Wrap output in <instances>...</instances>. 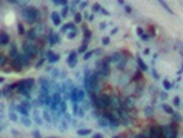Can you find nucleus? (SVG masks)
<instances>
[{"mask_svg": "<svg viewBox=\"0 0 183 138\" xmlns=\"http://www.w3.org/2000/svg\"><path fill=\"white\" fill-rule=\"evenodd\" d=\"M142 77V73H141V71H138V72H135V76L132 77V82H136V80H139V79Z\"/></svg>", "mask_w": 183, "mask_h": 138, "instance_id": "31", "label": "nucleus"}, {"mask_svg": "<svg viewBox=\"0 0 183 138\" xmlns=\"http://www.w3.org/2000/svg\"><path fill=\"white\" fill-rule=\"evenodd\" d=\"M150 138H162V130L160 126L150 127Z\"/></svg>", "mask_w": 183, "mask_h": 138, "instance_id": "6", "label": "nucleus"}, {"mask_svg": "<svg viewBox=\"0 0 183 138\" xmlns=\"http://www.w3.org/2000/svg\"><path fill=\"white\" fill-rule=\"evenodd\" d=\"M136 31H138V34H139V36H142V34H143V29H142L141 26H139V28L136 29Z\"/></svg>", "mask_w": 183, "mask_h": 138, "instance_id": "45", "label": "nucleus"}, {"mask_svg": "<svg viewBox=\"0 0 183 138\" xmlns=\"http://www.w3.org/2000/svg\"><path fill=\"white\" fill-rule=\"evenodd\" d=\"M54 4H55V6H64V7H66L67 2H64V0H54Z\"/></svg>", "mask_w": 183, "mask_h": 138, "instance_id": "27", "label": "nucleus"}, {"mask_svg": "<svg viewBox=\"0 0 183 138\" xmlns=\"http://www.w3.org/2000/svg\"><path fill=\"white\" fill-rule=\"evenodd\" d=\"M160 4H161V6H162L164 8H165V10H167V11L169 13V14H173V11H172V10L169 8V6H168V4H167L165 2H160Z\"/></svg>", "mask_w": 183, "mask_h": 138, "instance_id": "28", "label": "nucleus"}, {"mask_svg": "<svg viewBox=\"0 0 183 138\" xmlns=\"http://www.w3.org/2000/svg\"><path fill=\"white\" fill-rule=\"evenodd\" d=\"M136 61H138V65H139V68H141V71L146 72V71H147V65L142 61V58H141V57H138V58H136Z\"/></svg>", "mask_w": 183, "mask_h": 138, "instance_id": "16", "label": "nucleus"}, {"mask_svg": "<svg viewBox=\"0 0 183 138\" xmlns=\"http://www.w3.org/2000/svg\"><path fill=\"white\" fill-rule=\"evenodd\" d=\"M79 6H80V8H84V7H87V3L85 2H80Z\"/></svg>", "mask_w": 183, "mask_h": 138, "instance_id": "47", "label": "nucleus"}, {"mask_svg": "<svg viewBox=\"0 0 183 138\" xmlns=\"http://www.w3.org/2000/svg\"><path fill=\"white\" fill-rule=\"evenodd\" d=\"M43 119H44L46 122H51V116H50V113H48L47 111L43 112Z\"/></svg>", "mask_w": 183, "mask_h": 138, "instance_id": "29", "label": "nucleus"}, {"mask_svg": "<svg viewBox=\"0 0 183 138\" xmlns=\"http://www.w3.org/2000/svg\"><path fill=\"white\" fill-rule=\"evenodd\" d=\"M21 122H22V124L26 126V127H30V126H32V120L29 119L28 116H22V117H21Z\"/></svg>", "mask_w": 183, "mask_h": 138, "instance_id": "18", "label": "nucleus"}, {"mask_svg": "<svg viewBox=\"0 0 183 138\" xmlns=\"http://www.w3.org/2000/svg\"><path fill=\"white\" fill-rule=\"evenodd\" d=\"M161 130H162L164 138H176V135H178V130L172 129L171 126H164V127H161Z\"/></svg>", "mask_w": 183, "mask_h": 138, "instance_id": "4", "label": "nucleus"}, {"mask_svg": "<svg viewBox=\"0 0 183 138\" xmlns=\"http://www.w3.org/2000/svg\"><path fill=\"white\" fill-rule=\"evenodd\" d=\"M106 28V24H100V29H105Z\"/></svg>", "mask_w": 183, "mask_h": 138, "instance_id": "56", "label": "nucleus"}, {"mask_svg": "<svg viewBox=\"0 0 183 138\" xmlns=\"http://www.w3.org/2000/svg\"><path fill=\"white\" fill-rule=\"evenodd\" d=\"M61 14L59 13H56V11H54V13H51V21H52V24H54L55 26H58V25H61Z\"/></svg>", "mask_w": 183, "mask_h": 138, "instance_id": "9", "label": "nucleus"}, {"mask_svg": "<svg viewBox=\"0 0 183 138\" xmlns=\"http://www.w3.org/2000/svg\"><path fill=\"white\" fill-rule=\"evenodd\" d=\"M182 71H183V69H182Z\"/></svg>", "mask_w": 183, "mask_h": 138, "instance_id": "59", "label": "nucleus"}, {"mask_svg": "<svg viewBox=\"0 0 183 138\" xmlns=\"http://www.w3.org/2000/svg\"><path fill=\"white\" fill-rule=\"evenodd\" d=\"M21 14H22V17L30 24H35V22H37L39 19H40V11H39L36 7L23 6L21 8Z\"/></svg>", "mask_w": 183, "mask_h": 138, "instance_id": "1", "label": "nucleus"}, {"mask_svg": "<svg viewBox=\"0 0 183 138\" xmlns=\"http://www.w3.org/2000/svg\"><path fill=\"white\" fill-rule=\"evenodd\" d=\"M98 124L106 127V126H110V123H109V120L106 119V117H100V119H98Z\"/></svg>", "mask_w": 183, "mask_h": 138, "instance_id": "19", "label": "nucleus"}, {"mask_svg": "<svg viewBox=\"0 0 183 138\" xmlns=\"http://www.w3.org/2000/svg\"><path fill=\"white\" fill-rule=\"evenodd\" d=\"M77 53H84V54H85V53H87V44H81Z\"/></svg>", "mask_w": 183, "mask_h": 138, "instance_id": "35", "label": "nucleus"}, {"mask_svg": "<svg viewBox=\"0 0 183 138\" xmlns=\"http://www.w3.org/2000/svg\"><path fill=\"white\" fill-rule=\"evenodd\" d=\"M76 64H77V53L72 51L70 55L67 57V65H69V68H74Z\"/></svg>", "mask_w": 183, "mask_h": 138, "instance_id": "8", "label": "nucleus"}, {"mask_svg": "<svg viewBox=\"0 0 183 138\" xmlns=\"http://www.w3.org/2000/svg\"><path fill=\"white\" fill-rule=\"evenodd\" d=\"M10 40H11V39H10L8 33H6V32H2V33H0V44H2V46H6V44H8Z\"/></svg>", "mask_w": 183, "mask_h": 138, "instance_id": "13", "label": "nucleus"}, {"mask_svg": "<svg viewBox=\"0 0 183 138\" xmlns=\"http://www.w3.org/2000/svg\"><path fill=\"white\" fill-rule=\"evenodd\" d=\"M125 62H127V57H124L120 62H117V68L118 69H124L125 68Z\"/></svg>", "mask_w": 183, "mask_h": 138, "instance_id": "23", "label": "nucleus"}, {"mask_svg": "<svg viewBox=\"0 0 183 138\" xmlns=\"http://www.w3.org/2000/svg\"><path fill=\"white\" fill-rule=\"evenodd\" d=\"M11 68L14 69V71H17V72L22 71V69H23V62L21 60V57L15 58V60H11Z\"/></svg>", "mask_w": 183, "mask_h": 138, "instance_id": "5", "label": "nucleus"}, {"mask_svg": "<svg viewBox=\"0 0 183 138\" xmlns=\"http://www.w3.org/2000/svg\"><path fill=\"white\" fill-rule=\"evenodd\" d=\"M37 50H39V47H37V44L35 40H26V42H23L22 44V51L23 53H26L29 57H35L36 54H37Z\"/></svg>", "mask_w": 183, "mask_h": 138, "instance_id": "2", "label": "nucleus"}, {"mask_svg": "<svg viewBox=\"0 0 183 138\" xmlns=\"http://www.w3.org/2000/svg\"><path fill=\"white\" fill-rule=\"evenodd\" d=\"M18 112L21 113L22 116H28V115H29V111H28V108H25V106L22 105V104H21V105H18Z\"/></svg>", "mask_w": 183, "mask_h": 138, "instance_id": "17", "label": "nucleus"}, {"mask_svg": "<svg viewBox=\"0 0 183 138\" xmlns=\"http://www.w3.org/2000/svg\"><path fill=\"white\" fill-rule=\"evenodd\" d=\"M67 13H69V6L64 7V10H62V13H61V17H66Z\"/></svg>", "mask_w": 183, "mask_h": 138, "instance_id": "34", "label": "nucleus"}, {"mask_svg": "<svg viewBox=\"0 0 183 138\" xmlns=\"http://www.w3.org/2000/svg\"><path fill=\"white\" fill-rule=\"evenodd\" d=\"M92 138H103V135H102V134H94Z\"/></svg>", "mask_w": 183, "mask_h": 138, "instance_id": "49", "label": "nucleus"}, {"mask_svg": "<svg viewBox=\"0 0 183 138\" xmlns=\"http://www.w3.org/2000/svg\"><path fill=\"white\" fill-rule=\"evenodd\" d=\"M8 57L11 58V60H15V58L19 57V53H18V50H17V44H15V43H11V46H10Z\"/></svg>", "mask_w": 183, "mask_h": 138, "instance_id": "7", "label": "nucleus"}, {"mask_svg": "<svg viewBox=\"0 0 183 138\" xmlns=\"http://www.w3.org/2000/svg\"><path fill=\"white\" fill-rule=\"evenodd\" d=\"M77 134L81 135V137H84V135L91 134V130L90 129H80V130H77Z\"/></svg>", "mask_w": 183, "mask_h": 138, "instance_id": "20", "label": "nucleus"}, {"mask_svg": "<svg viewBox=\"0 0 183 138\" xmlns=\"http://www.w3.org/2000/svg\"><path fill=\"white\" fill-rule=\"evenodd\" d=\"M99 8H100L99 4H94V11H95V13H98V11H99Z\"/></svg>", "mask_w": 183, "mask_h": 138, "instance_id": "44", "label": "nucleus"}, {"mask_svg": "<svg viewBox=\"0 0 183 138\" xmlns=\"http://www.w3.org/2000/svg\"><path fill=\"white\" fill-rule=\"evenodd\" d=\"M99 11L100 13H102V14H105V15H109V11H106V10L102 7V6H100V8H99Z\"/></svg>", "mask_w": 183, "mask_h": 138, "instance_id": "40", "label": "nucleus"}, {"mask_svg": "<svg viewBox=\"0 0 183 138\" xmlns=\"http://www.w3.org/2000/svg\"><path fill=\"white\" fill-rule=\"evenodd\" d=\"M67 39H74L77 36V29H73V31H70V32H67Z\"/></svg>", "mask_w": 183, "mask_h": 138, "instance_id": "24", "label": "nucleus"}, {"mask_svg": "<svg viewBox=\"0 0 183 138\" xmlns=\"http://www.w3.org/2000/svg\"><path fill=\"white\" fill-rule=\"evenodd\" d=\"M94 54H98V55H102V54H103V50H102V48H96V50H94Z\"/></svg>", "mask_w": 183, "mask_h": 138, "instance_id": "38", "label": "nucleus"}, {"mask_svg": "<svg viewBox=\"0 0 183 138\" xmlns=\"http://www.w3.org/2000/svg\"><path fill=\"white\" fill-rule=\"evenodd\" d=\"M141 39H142V40H144V42H146V40H149V34H142V36H141Z\"/></svg>", "mask_w": 183, "mask_h": 138, "instance_id": "43", "label": "nucleus"}, {"mask_svg": "<svg viewBox=\"0 0 183 138\" xmlns=\"http://www.w3.org/2000/svg\"><path fill=\"white\" fill-rule=\"evenodd\" d=\"M18 33L19 34H25L26 33V31H25V28H23L22 24H18Z\"/></svg>", "mask_w": 183, "mask_h": 138, "instance_id": "30", "label": "nucleus"}, {"mask_svg": "<svg viewBox=\"0 0 183 138\" xmlns=\"http://www.w3.org/2000/svg\"><path fill=\"white\" fill-rule=\"evenodd\" d=\"M178 46H179V47H180V50L183 51V43H182V42H178Z\"/></svg>", "mask_w": 183, "mask_h": 138, "instance_id": "53", "label": "nucleus"}, {"mask_svg": "<svg viewBox=\"0 0 183 138\" xmlns=\"http://www.w3.org/2000/svg\"><path fill=\"white\" fill-rule=\"evenodd\" d=\"M10 119H11L12 122H18V116H17V113L11 112V113H10Z\"/></svg>", "mask_w": 183, "mask_h": 138, "instance_id": "36", "label": "nucleus"}, {"mask_svg": "<svg viewBox=\"0 0 183 138\" xmlns=\"http://www.w3.org/2000/svg\"><path fill=\"white\" fill-rule=\"evenodd\" d=\"M102 43L105 44V46H106V44H109V43H110V37H109V36L103 37V39H102Z\"/></svg>", "mask_w": 183, "mask_h": 138, "instance_id": "37", "label": "nucleus"}, {"mask_svg": "<svg viewBox=\"0 0 183 138\" xmlns=\"http://www.w3.org/2000/svg\"><path fill=\"white\" fill-rule=\"evenodd\" d=\"M47 60H48L50 64H54V62H56L58 60H59V55L55 54V53H52V51H48L47 53Z\"/></svg>", "mask_w": 183, "mask_h": 138, "instance_id": "12", "label": "nucleus"}, {"mask_svg": "<svg viewBox=\"0 0 183 138\" xmlns=\"http://www.w3.org/2000/svg\"><path fill=\"white\" fill-rule=\"evenodd\" d=\"M92 55H94V51H92V50H91V51H87V53L84 54V57H83V58H84V60L87 61V60H90V58H91V57H92Z\"/></svg>", "mask_w": 183, "mask_h": 138, "instance_id": "32", "label": "nucleus"}, {"mask_svg": "<svg viewBox=\"0 0 183 138\" xmlns=\"http://www.w3.org/2000/svg\"><path fill=\"white\" fill-rule=\"evenodd\" d=\"M47 138H56V137H47Z\"/></svg>", "mask_w": 183, "mask_h": 138, "instance_id": "57", "label": "nucleus"}, {"mask_svg": "<svg viewBox=\"0 0 183 138\" xmlns=\"http://www.w3.org/2000/svg\"><path fill=\"white\" fill-rule=\"evenodd\" d=\"M100 73H102V75H103L105 77H108V76L110 75V66H109V65H105V66H103V69L100 71Z\"/></svg>", "mask_w": 183, "mask_h": 138, "instance_id": "22", "label": "nucleus"}, {"mask_svg": "<svg viewBox=\"0 0 183 138\" xmlns=\"http://www.w3.org/2000/svg\"><path fill=\"white\" fill-rule=\"evenodd\" d=\"M70 98L74 104H80L84 101V91L81 90V88H77V87H73L70 91Z\"/></svg>", "mask_w": 183, "mask_h": 138, "instance_id": "3", "label": "nucleus"}, {"mask_svg": "<svg viewBox=\"0 0 183 138\" xmlns=\"http://www.w3.org/2000/svg\"><path fill=\"white\" fill-rule=\"evenodd\" d=\"M88 18H90V19H88V21H94V15H92V14H91V15H90Z\"/></svg>", "mask_w": 183, "mask_h": 138, "instance_id": "54", "label": "nucleus"}, {"mask_svg": "<svg viewBox=\"0 0 183 138\" xmlns=\"http://www.w3.org/2000/svg\"><path fill=\"white\" fill-rule=\"evenodd\" d=\"M125 11H127V13H131L132 10H131V7H129V6H125Z\"/></svg>", "mask_w": 183, "mask_h": 138, "instance_id": "51", "label": "nucleus"}, {"mask_svg": "<svg viewBox=\"0 0 183 138\" xmlns=\"http://www.w3.org/2000/svg\"><path fill=\"white\" fill-rule=\"evenodd\" d=\"M162 109H164V112H167V113H169V115H173V109H172V106L171 105H167V104H164L162 105Z\"/></svg>", "mask_w": 183, "mask_h": 138, "instance_id": "21", "label": "nucleus"}, {"mask_svg": "<svg viewBox=\"0 0 183 138\" xmlns=\"http://www.w3.org/2000/svg\"><path fill=\"white\" fill-rule=\"evenodd\" d=\"M69 29H70V31H73V29H76L73 22H70V24H65V25H62V28H61V32L66 33L67 31H69Z\"/></svg>", "mask_w": 183, "mask_h": 138, "instance_id": "14", "label": "nucleus"}, {"mask_svg": "<svg viewBox=\"0 0 183 138\" xmlns=\"http://www.w3.org/2000/svg\"><path fill=\"white\" fill-rule=\"evenodd\" d=\"M113 138H120V137H113Z\"/></svg>", "mask_w": 183, "mask_h": 138, "instance_id": "58", "label": "nucleus"}, {"mask_svg": "<svg viewBox=\"0 0 183 138\" xmlns=\"http://www.w3.org/2000/svg\"><path fill=\"white\" fill-rule=\"evenodd\" d=\"M152 73H153V77H154V79H158V77H160V75H158L157 71H154V69H153V72H152Z\"/></svg>", "mask_w": 183, "mask_h": 138, "instance_id": "41", "label": "nucleus"}, {"mask_svg": "<svg viewBox=\"0 0 183 138\" xmlns=\"http://www.w3.org/2000/svg\"><path fill=\"white\" fill-rule=\"evenodd\" d=\"M81 21H83V17H81V14H80V13H76V14H74V22H76V24H80Z\"/></svg>", "mask_w": 183, "mask_h": 138, "instance_id": "25", "label": "nucleus"}, {"mask_svg": "<svg viewBox=\"0 0 183 138\" xmlns=\"http://www.w3.org/2000/svg\"><path fill=\"white\" fill-rule=\"evenodd\" d=\"M33 113H35V117H33V119H35V122L37 123V124L39 126H41L43 124V116H40V113H39V111L37 109H35V112H33Z\"/></svg>", "mask_w": 183, "mask_h": 138, "instance_id": "15", "label": "nucleus"}, {"mask_svg": "<svg viewBox=\"0 0 183 138\" xmlns=\"http://www.w3.org/2000/svg\"><path fill=\"white\" fill-rule=\"evenodd\" d=\"M172 117H173V122H180L182 120V116L179 115V113H173V115H172Z\"/></svg>", "mask_w": 183, "mask_h": 138, "instance_id": "33", "label": "nucleus"}, {"mask_svg": "<svg viewBox=\"0 0 183 138\" xmlns=\"http://www.w3.org/2000/svg\"><path fill=\"white\" fill-rule=\"evenodd\" d=\"M118 32V28H113V31H112V34H116Z\"/></svg>", "mask_w": 183, "mask_h": 138, "instance_id": "52", "label": "nucleus"}, {"mask_svg": "<svg viewBox=\"0 0 183 138\" xmlns=\"http://www.w3.org/2000/svg\"><path fill=\"white\" fill-rule=\"evenodd\" d=\"M162 87L165 88V90H171V88H172V84H171V82L164 80V82H162Z\"/></svg>", "mask_w": 183, "mask_h": 138, "instance_id": "26", "label": "nucleus"}, {"mask_svg": "<svg viewBox=\"0 0 183 138\" xmlns=\"http://www.w3.org/2000/svg\"><path fill=\"white\" fill-rule=\"evenodd\" d=\"M134 138H146V135H143V134H136Z\"/></svg>", "mask_w": 183, "mask_h": 138, "instance_id": "48", "label": "nucleus"}, {"mask_svg": "<svg viewBox=\"0 0 183 138\" xmlns=\"http://www.w3.org/2000/svg\"><path fill=\"white\" fill-rule=\"evenodd\" d=\"M173 104H175L176 106H179V105H180V101H179V98H178V97L175 98V100H173Z\"/></svg>", "mask_w": 183, "mask_h": 138, "instance_id": "42", "label": "nucleus"}, {"mask_svg": "<svg viewBox=\"0 0 183 138\" xmlns=\"http://www.w3.org/2000/svg\"><path fill=\"white\" fill-rule=\"evenodd\" d=\"M26 36H28V40H32V39L35 40V39L39 37V32L36 31V28H32L26 32Z\"/></svg>", "mask_w": 183, "mask_h": 138, "instance_id": "11", "label": "nucleus"}, {"mask_svg": "<svg viewBox=\"0 0 183 138\" xmlns=\"http://www.w3.org/2000/svg\"><path fill=\"white\" fill-rule=\"evenodd\" d=\"M48 40H50V44H51V46L58 44V43H59V34H58V33H54V32H50Z\"/></svg>", "mask_w": 183, "mask_h": 138, "instance_id": "10", "label": "nucleus"}, {"mask_svg": "<svg viewBox=\"0 0 183 138\" xmlns=\"http://www.w3.org/2000/svg\"><path fill=\"white\" fill-rule=\"evenodd\" d=\"M152 112H153V109H152V108H150V106H149V108H147V109H146V111H144V113H146V115H150V113H152Z\"/></svg>", "mask_w": 183, "mask_h": 138, "instance_id": "46", "label": "nucleus"}, {"mask_svg": "<svg viewBox=\"0 0 183 138\" xmlns=\"http://www.w3.org/2000/svg\"><path fill=\"white\" fill-rule=\"evenodd\" d=\"M58 72H59L58 69H54V71H52V76H58Z\"/></svg>", "mask_w": 183, "mask_h": 138, "instance_id": "50", "label": "nucleus"}, {"mask_svg": "<svg viewBox=\"0 0 183 138\" xmlns=\"http://www.w3.org/2000/svg\"><path fill=\"white\" fill-rule=\"evenodd\" d=\"M149 53H150V50H149V48H144V53L143 54H149Z\"/></svg>", "mask_w": 183, "mask_h": 138, "instance_id": "55", "label": "nucleus"}, {"mask_svg": "<svg viewBox=\"0 0 183 138\" xmlns=\"http://www.w3.org/2000/svg\"><path fill=\"white\" fill-rule=\"evenodd\" d=\"M32 134H33V137H35V138H41V135H40V133H39L37 130H35V131H33V133H32Z\"/></svg>", "mask_w": 183, "mask_h": 138, "instance_id": "39", "label": "nucleus"}]
</instances>
